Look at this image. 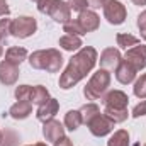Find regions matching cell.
Returning <instances> with one entry per match:
<instances>
[{"mask_svg": "<svg viewBox=\"0 0 146 146\" xmlns=\"http://www.w3.org/2000/svg\"><path fill=\"white\" fill-rule=\"evenodd\" d=\"M10 19H0V42L2 41H5L7 39V36L10 34Z\"/></svg>", "mask_w": 146, "mask_h": 146, "instance_id": "29", "label": "cell"}, {"mask_svg": "<svg viewBox=\"0 0 146 146\" xmlns=\"http://www.w3.org/2000/svg\"><path fill=\"white\" fill-rule=\"evenodd\" d=\"M88 2V7H92V9H100V7H104V3L107 2V0H87Z\"/></svg>", "mask_w": 146, "mask_h": 146, "instance_id": "33", "label": "cell"}, {"mask_svg": "<svg viewBox=\"0 0 146 146\" xmlns=\"http://www.w3.org/2000/svg\"><path fill=\"white\" fill-rule=\"evenodd\" d=\"M115 41H117V46L122 48V49H129V48L139 44V39H138L136 36H133V34H124V33L117 34Z\"/></svg>", "mask_w": 146, "mask_h": 146, "instance_id": "22", "label": "cell"}, {"mask_svg": "<svg viewBox=\"0 0 146 146\" xmlns=\"http://www.w3.org/2000/svg\"><path fill=\"white\" fill-rule=\"evenodd\" d=\"M109 85H110V73L104 68H100L92 75V78L83 87V95H85L87 100H97V99L104 97Z\"/></svg>", "mask_w": 146, "mask_h": 146, "instance_id": "4", "label": "cell"}, {"mask_svg": "<svg viewBox=\"0 0 146 146\" xmlns=\"http://www.w3.org/2000/svg\"><path fill=\"white\" fill-rule=\"evenodd\" d=\"M82 124H83V121H82L80 110H68L65 114V127L68 131H76Z\"/></svg>", "mask_w": 146, "mask_h": 146, "instance_id": "20", "label": "cell"}, {"mask_svg": "<svg viewBox=\"0 0 146 146\" xmlns=\"http://www.w3.org/2000/svg\"><path fill=\"white\" fill-rule=\"evenodd\" d=\"M124 60H126L136 72L146 68V46L145 44H138V46H133V48L126 49Z\"/></svg>", "mask_w": 146, "mask_h": 146, "instance_id": "9", "label": "cell"}, {"mask_svg": "<svg viewBox=\"0 0 146 146\" xmlns=\"http://www.w3.org/2000/svg\"><path fill=\"white\" fill-rule=\"evenodd\" d=\"M54 146H73V143H72V139H70V138L63 136V138H60V139L54 143Z\"/></svg>", "mask_w": 146, "mask_h": 146, "instance_id": "34", "label": "cell"}, {"mask_svg": "<svg viewBox=\"0 0 146 146\" xmlns=\"http://www.w3.org/2000/svg\"><path fill=\"white\" fill-rule=\"evenodd\" d=\"M131 115L134 117V119H138V117H143V115H146V100H141L134 109H133V112H131Z\"/></svg>", "mask_w": 146, "mask_h": 146, "instance_id": "31", "label": "cell"}, {"mask_svg": "<svg viewBox=\"0 0 146 146\" xmlns=\"http://www.w3.org/2000/svg\"><path fill=\"white\" fill-rule=\"evenodd\" d=\"M2 54H3V48H2V42H0V58H2Z\"/></svg>", "mask_w": 146, "mask_h": 146, "instance_id": "37", "label": "cell"}, {"mask_svg": "<svg viewBox=\"0 0 146 146\" xmlns=\"http://www.w3.org/2000/svg\"><path fill=\"white\" fill-rule=\"evenodd\" d=\"M29 65L34 70H44L48 73H56L63 66V56L58 49H39L29 56Z\"/></svg>", "mask_w": 146, "mask_h": 146, "instance_id": "3", "label": "cell"}, {"mask_svg": "<svg viewBox=\"0 0 146 146\" xmlns=\"http://www.w3.org/2000/svg\"><path fill=\"white\" fill-rule=\"evenodd\" d=\"M60 46L65 49V51H78L82 49L83 42L80 36H72V34H65V36L60 37Z\"/></svg>", "mask_w": 146, "mask_h": 146, "instance_id": "18", "label": "cell"}, {"mask_svg": "<svg viewBox=\"0 0 146 146\" xmlns=\"http://www.w3.org/2000/svg\"><path fill=\"white\" fill-rule=\"evenodd\" d=\"M131 2H133L134 5H139V7H141V5H146V0H131Z\"/></svg>", "mask_w": 146, "mask_h": 146, "instance_id": "35", "label": "cell"}, {"mask_svg": "<svg viewBox=\"0 0 146 146\" xmlns=\"http://www.w3.org/2000/svg\"><path fill=\"white\" fill-rule=\"evenodd\" d=\"M58 110H60V102H58L56 99H49V100H46L42 106L37 107L36 117H37V121L46 122V121H49V119H54V115L58 114Z\"/></svg>", "mask_w": 146, "mask_h": 146, "instance_id": "14", "label": "cell"}, {"mask_svg": "<svg viewBox=\"0 0 146 146\" xmlns=\"http://www.w3.org/2000/svg\"><path fill=\"white\" fill-rule=\"evenodd\" d=\"M138 29L141 33V37L146 41V10H143L139 15H138Z\"/></svg>", "mask_w": 146, "mask_h": 146, "instance_id": "30", "label": "cell"}, {"mask_svg": "<svg viewBox=\"0 0 146 146\" xmlns=\"http://www.w3.org/2000/svg\"><path fill=\"white\" fill-rule=\"evenodd\" d=\"M102 102H104V114L110 121H114L115 124L124 122L127 119V115H129V112H127L129 97L122 90H110L109 94H104Z\"/></svg>", "mask_w": 146, "mask_h": 146, "instance_id": "2", "label": "cell"}, {"mask_svg": "<svg viewBox=\"0 0 146 146\" xmlns=\"http://www.w3.org/2000/svg\"><path fill=\"white\" fill-rule=\"evenodd\" d=\"M5 60L14 63V65H21L24 60H27V49L26 48H19V46H12V48L7 49Z\"/></svg>", "mask_w": 146, "mask_h": 146, "instance_id": "17", "label": "cell"}, {"mask_svg": "<svg viewBox=\"0 0 146 146\" xmlns=\"http://www.w3.org/2000/svg\"><path fill=\"white\" fill-rule=\"evenodd\" d=\"M133 90H134V95H136L138 99H146V73H143V75L136 80Z\"/></svg>", "mask_w": 146, "mask_h": 146, "instance_id": "25", "label": "cell"}, {"mask_svg": "<svg viewBox=\"0 0 146 146\" xmlns=\"http://www.w3.org/2000/svg\"><path fill=\"white\" fill-rule=\"evenodd\" d=\"M107 146H129V133L126 129L115 131L107 141Z\"/></svg>", "mask_w": 146, "mask_h": 146, "instance_id": "21", "label": "cell"}, {"mask_svg": "<svg viewBox=\"0 0 146 146\" xmlns=\"http://www.w3.org/2000/svg\"><path fill=\"white\" fill-rule=\"evenodd\" d=\"M33 2H36V3H37V2H39V0H33Z\"/></svg>", "mask_w": 146, "mask_h": 146, "instance_id": "39", "label": "cell"}, {"mask_svg": "<svg viewBox=\"0 0 146 146\" xmlns=\"http://www.w3.org/2000/svg\"><path fill=\"white\" fill-rule=\"evenodd\" d=\"M19 65H14V63H10V61H7V60H3V61H0V83H3V85H14L15 82H17V78H19Z\"/></svg>", "mask_w": 146, "mask_h": 146, "instance_id": "12", "label": "cell"}, {"mask_svg": "<svg viewBox=\"0 0 146 146\" xmlns=\"http://www.w3.org/2000/svg\"><path fill=\"white\" fill-rule=\"evenodd\" d=\"M27 146H48L46 143H36V145H27Z\"/></svg>", "mask_w": 146, "mask_h": 146, "instance_id": "36", "label": "cell"}, {"mask_svg": "<svg viewBox=\"0 0 146 146\" xmlns=\"http://www.w3.org/2000/svg\"><path fill=\"white\" fill-rule=\"evenodd\" d=\"M17 143H19L17 133H14L10 129L2 133V143H0V146H17Z\"/></svg>", "mask_w": 146, "mask_h": 146, "instance_id": "26", "label": "cell"}, {"mask_svg": "<svg viewBox=\"0 0 146 146\" xmlns=\"http://www.w3.org/2000/svg\"><path fill=\"white\" fill-rule=\"evenodd\" d=\"M63 31H65L66 34H72V36H83V34H85V33L82 31L80 24L76 22V19H70L68 22H65V24H63Z\"/></svg>", "mask_w": 146, "mask_h": 146, "instance_id": "24", "label": "cell"}, {"mask_svg": "<svg viewBox=\"0 0 146 146\" xmlns=\"http://www.w3.org/2000/svg\"><path fill=\"white\" fill-rule=\"evenodd\" d=\"M31 112H33V102H29V100H17L9 109V115L17 119V121H22V119L29 117Z\"/></svg>", "mask_w": 146, "mask_h": 146, "instance_id": "16", "label": "cell"}, {"mask_svg": "<svg viewBox=\"0 0 146 146\" xmlns=\"http://www.w3.org/2000/svg\"><path fill=\"white\" fill-rule=\"evenodd\" d=\"M66 3H68L70 10L78 12V14L83 12V10H87V7H88V2H87V0H68Z\"/></svg>", "mask_w": 146, "mask_h": 146, "instance_id": "28", "label": "cell"}, {"mask_svg": "<svg viewBox=\"0 0 146 146\" xmlns=\"http://www.w3.org/2000/svg\"><path fill=\"white\" fill-rule=\"evenodd\" d=\"M80 114H82V121L83 124H88L97 114H100V109L97 104H85L82 109H80Z\"/></svg>", "mask_w": 146, "mask_h": 146, "instance_id": "23", "label": "cell"}, {"mask_svg": "<svg viewBox=\"0 0 146 146\" xmlns=\"http://www.w3.org/2000/svg\"><path fill=\"white\" fill-rule=\"evenodd\" d=\"M0 143H2V131H0Z\"/></svg>", "mask_w": 146, "mask_h": 146, "instance_id": "38", "label": "cell"}, {"mask_svg": "<svg viewBox=\"0 0 146 146\" xmlns=\"http://www.w3.org/2000/svg\"><path fill=\"white\" fill-rule=\"evenodd\" d=\"M102 9H104V17L112 26H121L127 17V10L119 0H107Z\"/></svg>", "mask_w": 146, "mask_h": 146, "instance_id": "7", "label": "cell"}, {"mask_svg": "<svg viewBox=\"0 0 146 146\" xmlns=\"http://www.w3.org/2000/svg\"><path fill=\"white\" fill-rule=\"evenodd\" d=\"M10 12L9 5H7V0H0V17H7Z\"/></svg>", "mask_w": 146, "mask_h": 146, "instance_id": "32", "label": "cell"}, {"mask_svg": "<svg viewBox=\"0 0 146 146\" xmlns=\"http://www.w3.org/2000/svg\"><path fill=\"white\" fill-rule=\"evenodd\" d=\"M99 56H97V49L92 46H83L82 49H78L76 54H73L72 60L68 61L65 72L60 76V88L68 90L73 88L78 82H82L88 73L94 70L95 63H97Z\"/></svg>", "mask_w": 146, "mask_h": 146, "instance_id": "1", "label": "cell"}, {"mask_svg": "<svg viewBox=\"0 0 146 146\" xmlns=\"http://www.w3.org/2000/svg\"><path fill=\"white\" fill-rule=\"evenodd\" d=\"M37 10L41 14H46L48 17H51L54 22H60V24H65L72 19V10L68 3L63 0H39Z\"/></svg>", "mask_w": 146, "mask_h": 146, "instance_id": "5", "label": "cell"}, {"mask_svg": "<svg viewBox=\"0 0 146 146\" xmlns=\"http://www.w3.org/2000/svg\"><path fill=\"white\" fill-rule=\"evenodd\" d=\"M141 146H146V143H145V145H141Z\"/></svg>", "mask_w": 146, "mask_h": 146, "instance_id": "40", "label": "cell"}, {"mask_svg": "<svg viewBox=\"0 0 146 146\" xmlns=\"http://www.w3.org/2000/svg\"><path fill=\"white\" fill-rule=\"evenodd\" d=\"M31 90H33L31 85H19L15 88V99L17 100H29L31 99Z\"/></svg>", "mask_w": 146, "mask_h": 146, "instance_id": "27", "label": "cell"}, {"mask_svg": "<svg viewBox=\"0 0 146 146\" xmlns=\"http://www.w3.org/2000/svg\"><path fill=\"white\" fill-rule=\"evenodd\" d=\"M99 61H100V66L104 70H107V72L109 70H115L119 66V63L122 61V54H121V51L117 48H107V49L102 51Z\"/></svg>", "mask_w": 146, "mask_h": 146, "instance_id": "13", "label": "cell"}, {"mask_svg": "<svg viewBox=\"0 0 146 146\" xmlns=\"http://www.w3.org/2000/svg\"><path fill=\"white\" fill-rule=\"evenodd\" d=\"M42 136L46 141H51V143H56L60 138L65 136V127L60 121L56 119H49L42 124Z\"/></svg>", "mask_w": 146, "mask_h": 146, "instance_id": "11", "label": "cell"}, {"mask_svg": "<svg viewBox=\"0 0 146 146\" xmlns=\"http://www.w3.org/2000/svg\"><path fill=\"white\" fill-rule=\"evenodd\" d=\"M37 31V22L34 17L29 15H21L17 19H14L10 22V34L19 39H26V37L33 36Z\"/></svg>", "mask_w": 146, "mask_h": 146, "instance_id": "6", "label": "cell"}, {"mask_svg": "<svg viewBox=\"0 0 146 146\" xmlns=\"http://www.w3.org/2000/svg\"><path fill=\"white\" fill-rule=\"evenodd\" d=\"M136 70L122 58V61L119 63V66L115 68V78H117V82L119 83H122V85H129V83H133L134 82V78H136Z\"/></svg>", "mask_w": 146, "mask_h": 146, "instance_id": "15", "label": "cell"}, {"mask_svg": "<svg viewBox=\"0 0 146 146\" xmlns=\"http://www.w3.org/2000/svg\"><path fill=\"white\" fill-rule=\"evenodd\" d=\"M114 121H110L106 114H97L87 126H88V131L95 136V138H104L110 134L114 131Z\"/></svg>", "mask_w": 146, "mask_h": 146, "instance_id": "8", "label": "cell"}, {"mask_svg": "<svg viewBox=\"0 0 146 146\" xmlns=\"http://www.w3.org/2000/svg\"><path fill=\"white\" fill-rule=\"evenodd\" d=\"M76 22L80 24L82 31L87 34V33H94V31L99 29V26H100V17H99L94 10H88V9H87V10H83V12L78 14Z\"/></svg>", "mask_w": 146, "mask_h": 146, "instance_id": "10", "label": "cell"}, {"mask_svg": "<svg viewBox=\"0 0 146 146\" xmlns=\"http://www.w3.org/2000/svg\"><path fill=\"white\" fill-rule=\"evenodd\" d=\"M49 99H51V97H49V92H48L46 87H42V85H34V87H33L29 102H33V104H36V106H42V104H44L46 100H49Z\"/></svg>", "mask_w": 146, "mask_h": 146, "instance_id": "19", "label": "cell"}]
</instances>
